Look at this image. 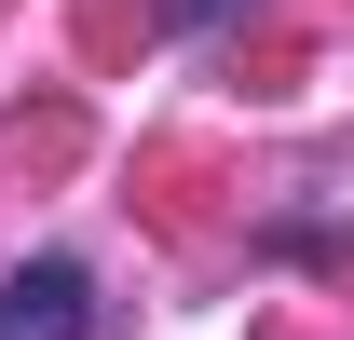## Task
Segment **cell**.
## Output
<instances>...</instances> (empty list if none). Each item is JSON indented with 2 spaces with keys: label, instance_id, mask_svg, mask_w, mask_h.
Segmentation results:
<instances>
[{
  "label": "cell",
  "instance_id": "obj_1",
  "mask_svg": "<svg viewBox=\"0 0 354 340\" xmlns=\"http://www.w3.org/2000/svg\"><path fill=\"white\" fill-rule=\"evenodd\" d=\"M0 340H95V272L82 258H28L0 286Z\"/></svg>",
  "mask_w": 354,
  "mask_h": 340
}]
</instances>
